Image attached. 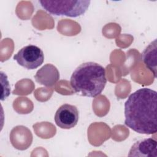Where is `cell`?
<instances>
[{
  "label": "cell",
  "instance_id": "cell-1",
  "mask_svg": "<svg viewBox=\"0 0 157 157\" xmlns=\"http://www.w3.org/2000/svg\"><path fill=\"white\" fill-rule=\"evenodd\" d=\"M157 93L142 88L130 94L124 103V124L135 132L153 134L157 131Z\"/></svg>",
  "mask_w": 157,
  "mask_h": 157
},
{
  "label": "cell",
  "instance_id": "cell-2",
  "mask_svg": "<svg viewBox=\"0 0 157 157\" xmlns=\"http://www.w3.org/2000/svg\"><path fill=\"white\" fill-rule=\"evenodd\" d=\"M106 83L105 68L92 61L79 65L72 72L70 79L71 86L76 93L90 98L101 94Z\"/></svg>",
  "mask_w": 157,
  "mask_h": 157
},
{
  "label": "cell",
  "instance_id": "cell-3",
  "mask_svg": "<svg viewBox=\"0 0 157 157\" xmlns=\"http://www.w3.org/2000/svg\"><path fill=\"white\" fill-rule=\"evenodd\" d=\"M42 8L51 14L69 17L83 15L88 10L91 1L89 0L39 1Z\"/></svg>",
  "mask_w": 157,
  "mask_h": 157
},
{
  "label": "cell",
  "instance_id": "cell-4",
  "mask_svg": "<svg viewBox=\"0 0 157 157\" xmlns=\"http://www.w3.org/2000/svg\"><path fill=\"white\" fill-rule=\"evenodd\" d=\"M13 59L20 66L33 70L37 68L44 63V54L37 46L28 45L21 48L13 56Z\"/></svg>",
  "mask_w": 157,
  "mask_h": 157
},
{
  "label": "cell",
  "instance_id": "cell-5",
  "mask_svg": "<svg viewBox=\"0 0 157 157\" xmlns=\"http://www.w3.org/2000/svg\"><path fill=\"white\" fill-rule=\"evenodd\" d=\"M79 118L76 106L69 104L61 105L56 110L54 120L56 124L61 129H69L75 126Z\"/></svg>",
  "mask_w": 157,
  "mask_h": 157
},
{
  "label": "cell",
  "instance_id": "cell-6",
  "mask_svg": "<svg viewBox=\"0 0 157 157\" xmlns=\"http://www.w3.org/2000/svg\"><path fill=\"white\" fill-rule=\"evenodd\" d=\"M128 156H157V142L151 137L139 140L131 147Z\"/></svg>",
  "mask_w": 157,
  "mask_h": 157
},
{
  "label": "cell",
  "instance_id": "cell-7",
  "mask_svg": "<svg viewBox=\"0 0 157 157\" xmlns=\"http://www.w3.org/2000/svg\"><path fill=\"white\" fill-rule=\"evenodd\" d=\"M36 81L45 86H53L59 78L58 69L52 64H46L39 69L34 75Z\"/></svg>",
  "mask_w": 157,
  "mask_h": 157
},
{
  "label": "cell",
  "instance_id": "cell-8",
  "mask_svg": "<svg viewBox=\"0 0 157 157\" xmlns=\"http://www.w3.org/2000/svg\"><path fill=\"white\" fill-rule=\"evenodd\" d=\"M156 39L151 42L141 53V59L146 67L153 73L154 77H156V60L157 47Z\"/></svg>",
  "mask_w": 157,
  "mask_h": 157
}]
</instances>
